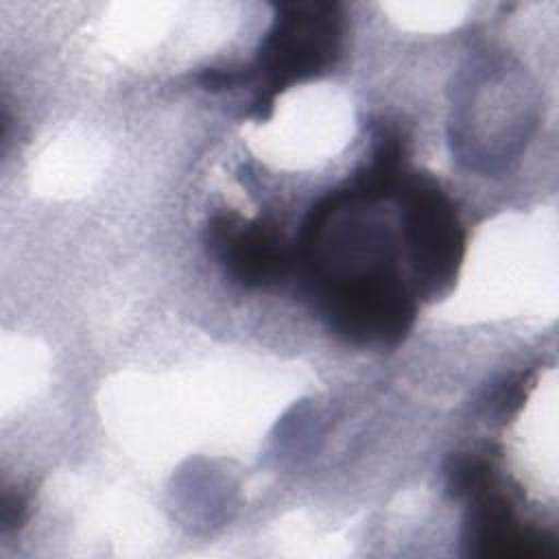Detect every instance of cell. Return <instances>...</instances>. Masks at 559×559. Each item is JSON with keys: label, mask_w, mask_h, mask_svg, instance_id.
Returning a JSON list of instances; mask_svg holds the SVG:
<instances>
[{"label": "cell", "mask_w": 559, "mask_h": 559, "mask_svg": "<svg viewBox=\"0 0 559 559\" xmlns=\"http://www.w3.org/2000/svg\"><path fill=\"white\" fill-rule=\"evenodd\" d=\"M207 247L225 273L249 288L282 282L295 262V251L275 225L245 221L234 212L212 216Z\"/></svg>", "instance_id": "obj_3"}, {"label": "cell", "mask_w": 559, "mask_h": 559, "mask_svg": "<svg viewBox=\"0 0 559 559\" xmlns=\"http://www.w3.org/2000/svg\"><path fill=\"white\" fill-rule=\"evenodd\" d=\"M469 500L463 542L469 555L491 559H552L555 539L537 528H526L513 513L511 500L496 480L476 491Z\"/></svg>", "instance_id": "obj_4"}, {"label": "cell", "mask_w": 559, "mask_h": 559, "mask_svg": "<svg viewBox=\"0 0 559 559\" xmlns=\"http://www.w3.org/2000/svg\"><path fill=\"white\" fill-rule=\"evenodd\" d=\"M393 201L417 293L443 295L456 280L465 253V229L450 194L430 175L406 173Z\"/></svg>", "instance_id": "obj_2"}, {"label": "cell", "mask_w": 559, "mask_h": 559, "mask_svg": "<svg viewBox=\"0 0 559 559\" xmlns=\"http://www.w3.org/2000/svg\"><path fill=\"white\" fill-rule=\"evenodd\" d=\"M343 24L336 2L280 4L258 61L247 70L255 81L251 114L266 118L282 90L328 72L341 55Z\"/></svg>", "instance_id": "obj_1"}, {"label": "cell", "mask_w": 559, "mask_h": 559, "mask_svg": "<svg viewBox=\"0 0 559 559\" xmlns=\"http://www.w3.org/2000/svg\"><path fill=\"white\" fill-rule=\"evenodd\" d=\"M24 511H26L24 498L20 493H7L4 500H2V524H4V528L17 526L24 518Z\"/></svg>", "instance_id": "obj_5"}]
</instances>
